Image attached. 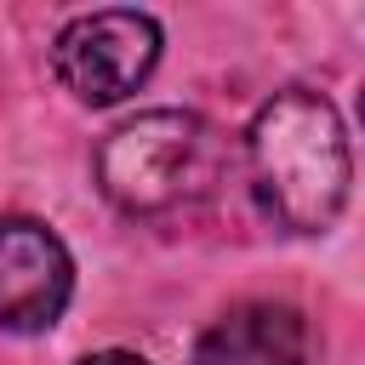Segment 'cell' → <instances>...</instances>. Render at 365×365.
Masks as SVG:
<instances>
[{
  "label": "cell",
  "instance_id": "cell-3",
  "mask_svg": "<svg viewBox=\"0 0 365 365\" xmlns=\"http://www.w3.org/2000/svg\"><path fill=\"white\" fill-rule=\"evenodd\" d=\"M154 63H160V23L148 11H86L51 46L57 80L91 108L131 97L154 74Z\"/></svg>",
  "mask_w": 365,
  "mask_h": 365
},
{
  "label": "cell",
  "instance_id": "cell-2",
  "mask_svg": "<svg viewBox=\"0 0 365 365\" xmlns=\"http://www.w3.org/2000/svg\"><path fill=\"white\" fill-rule=\"evenodd\" d=\"M217 165H222L217 131L182 108H148L114 125L97 148L103 194L131 217H160V211L200 200L217 182Z\"/></svg>",
  "mask_w": 365,
  "mask_h": 365
},
{
  "label": "cell",
  "instance_id": "cell-4",
  "mask_svg": "<svg viewBox=\"0 0 365 365\" xmlns=\"http://www.w3.org/2000/svg\"><path fill=\"white\" fill-rule=\"evenodd\" d=\"M74 291V262L68 245L34 222V217H6L0 222V331H46L68 308Z\"/></svg>",
  "mask_w": 365,
  "mask_h": 365
},
{
  "label": "cell",
  "instance_id": "cell-6",
  "mask_svg": "<svg viewBox=\"0 0 365 365\" xmlns=\"http://www.w3.org/2000/svg\"><path fill=\"white\" fill-rule=\"evenodd\" d=\"M80 365H148L143 354H125V348H108V354H91V359H80Z\"/></svg>",
  "mask_w": 365,
  "mask_h": 365
},
{
  "label": "cell",
  "instance_id": "cell-5",
  "mask_svg": "<svg viewBox=\"0 0 365 365\" xmlns=\"http://www.w3.org/2000/svg\"><path fill=\"white\" fill-rule=\"evenodd\" d=\"M194 365H314V336L285 302H240L205 325Z\"/></svg>",
  "mask_w": 365,
  "mask_h": 365
},
{
  "label": "cell",
  "instance_id": "cell-1",
  "mask_svg": "<svg viewBox=\"0 0 365 365\" xmlns=\"http://www.w3.org/2000/svg\"><path fill=\"white\" fill-rule=\"evenodd\" d=\"M251 194L268 222L291 234H319L348 200V137L319 91H279L257 108L245 131Z\"/></svg>",
  "mask_w": 365,
  "mask_h": 365
}]
</instances>
